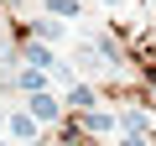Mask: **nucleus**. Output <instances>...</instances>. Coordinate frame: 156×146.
<instances>
[{
    "label": "nucleus",
    "mask_w": 156,
    "mask_h": 146,
    "mask_svg": "<svg viewBox=\"0 0 156 146\" xmlns=\"http://www.w3.org/2000/svg\"><path fill=\"white\" fill-rule=\"evenodd\" d=\"M37 130H42V120H37V115H26V110H11V115H5V136H11V141L37 146Z\"/></svg>",
    "instance_id": "obj_1"
},
{
    "label": "nucleus",
    "mask_w": 156,
    "mask_h": 146,
    "mask_svg": "<svg viewBox=\"0 0 156 146\" xmlns=\"http://www.w3.org/2000/svg\"><path fill=\"white\" fill-rule=\"evenodd\" d=\"M21 110H26V115H37L42 125H52V120L62 115V99H57L52 89H42V94H26V104H21Z\"/></svg>",
    "instance_id": "obj_2"
},
{
    "label": "nucleus",
    "mask_w": 156,
    "mask_h": 146,
    "mask_svg": "<svg viewBox=\"0 0 156 146\" xmlns=\"http://www.w3.org/2000/svg\"><path fill=\"white\" fill-rule=\"evenodd\" d=\"M26 68H42V73H57L62 63H57L52 42H26Z\"/></svg>",
    "instance_id": "obj_3"
},
{
    "label": "nucleus",
    "mask_w": 156,
    "mask_h": 146,
    "mask_svg": "<svg viewBox=\"0 0 156 146\" xmlns=\"http://www.w3.org/2000/svg\"><path fill=\"white\" fill-rule=\"evenodd\" d=\"M120 136H156V115H146V110L120 115Z\"/></svg>",
    "instance_id": "obj_4"
},
{
    "label": "nucleus",
    "mask_w": 156,
    "mask_h": 146,
    "mask_svg": "<svg viewBox=\"0 0 156 146\" xmlns=\"http://www.w3.org/2000/svg\"><path fill=\"white\" fill-rule=\"evenodd\" d=\"M83 130H89V136H120V115H109V110H89V115H83Z\"/></svg>",
    "instance_id": "obj_5"
},
{
    "label": "nucleus",
    "mask_w": 156,
    "mask_h": 146,
    "mask_svg": "<svg viewBox=\"0 0 156 146\" xmlns=\"http://www.w3.org/2000/svg\"><path fill=\"white\" fill-rule=\"evenodd\" d=\"M62 104H68V110H78V115H89V110L99 104V89H94V84H73Z\"/></svg>",
    "instance_id": "obj_6"
},
{
    "label": "nucleus",
    "mask_w": 156,
    "mask_h": 146,
    "mask_svg": "<svg viewBox=\"0 0 156 146\" xmlns=\"http://www.w3.org/2000/svg\"><path fill=\"white\" fill-rule=\"evenodd\" d=\"M42 11H47L52 21H78V16H83L78 0H42Z\"/></svg>",
    "instance_id": "obj_7"
},
{
    "label": "nucleus",
    "mask_w": 156,
    "mask_h": 146,
    "mask_svg": "<svg viewBox=\"0 0 156 146\" xmlns=\"http://www.w3.org/2000/svg\"><path fill=\"white\" fill-rule=\"evenodd\" d=\"M52 78H57V73H42V68H21V94H42V89H52Z\"/></svg>",
    "instance_id": "obj_8"
},
{
    "label": "nucleus",
    "mask_w": 156,
    "mask_h": 146,
    "mask_svg": "<svg viewBox=\"0 0 156 146\" xmlns=\"http://www.w3.org/2000/svg\"><path fill=\"white\" fill-rule=\"evenodd\" d=\"M57 37H62V21H42L37 26V42H57Z\"/></svg>",
    "instance_id": "obj_9"
},
{
    "label": "nucleus",
    "mask_w": 156,
    "mask_h": 146,
    "mask_svg": "<svg viewBox=\"0 0 156 146\" xmlns=\"http://www.w3.org/2000/svg\"><path fill=\"white\" fill-rule=\"evenodd\" d=\"M120 146H156V136H120Z\"/></svg>",
    "instance_id": "obj_10"
},
{
    "label": "nucleus",
    "mask_w": 156,
    "mask_h": 146,
    "mask_svg": "<svg viewBox=\"0 0 156 146\" xmlns=\"http://www.w3.org/2000/svg\"><path fill=\"white\" fill-rule=\"evenodd\" d=\"M99 5H120V0H99Z\"/></svg>",
    "instance_id": "obj_11"
},
{
    "label": "nucleus",
    "mask_w": 156,
    "mask_h": 146,
    "mask_svg": "<svg viewBox=\"0 0 156 146\" xmlns=\"http://www.w3.org/2000/svg\"><path fill=\"white\" fill-rule=\"evenodd\" d=\"M0 146H11V136H0Z\"/></svg>",
    "instance_id": "obj_12"
},
{
    "label": "nucleus",
    "mask_w": 156,
    "mask_h": 146,
    "mask_svg": "<svg viewBox=\"0 0 156 146\" xmlns=\"http://www.w3.org/2000/svg\"><path fill=\"white\" fill-rule=\"evenodd\" d=\"M0 37H5V26H0Z\"/></svg>",
    "instance_id": "obj_13"
}]
</instances>
